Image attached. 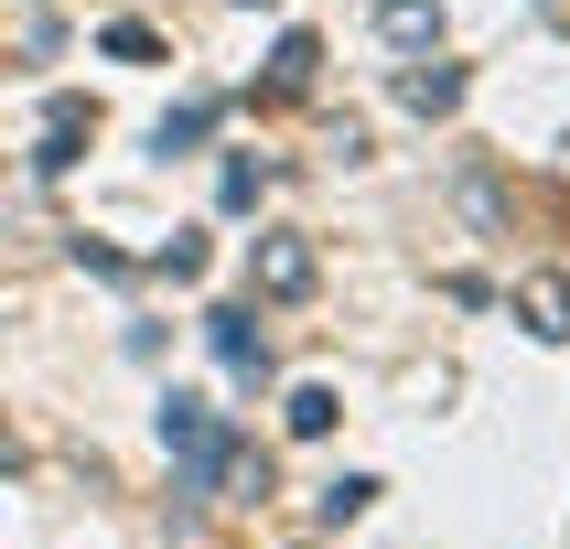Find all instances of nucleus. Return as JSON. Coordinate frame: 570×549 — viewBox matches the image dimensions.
<instances>
[{
  "label": "nucleus",
  "instance_id": "1",
  "mask_svg": "<svg viewBox=\"0 0 570 549\" xmlns=\"http://www.w3.org/2000/svg\"><path fill=\"white\" fill-rule=\"evenodd\" d=\"M323 281V258H313V237H291V226H269L248 248V291L258 302H302V291Z\"/></svg>",
  "mask_w": 570,
  "mask_h": 549
},
{
  "label": "nucleus",
  "instance_id": "2",
  "mask_svg": "<svg viewBox=\"0 0 570 549\" xmlns=\"http://www.w3.org/2000/svg\"><path fill=\"white\" fill-rule=\"evenodd\" d=\"M161 442H173V463L205 484V474H216V452H226V431L205 420V399H161Z\"/></svg>",
  "mask_w": 570,
  "mask_h": 549
},
{
  "label": "nucleus",
  "instance_id": "3",
  "mask_svg": "<svg viewBox=\"0 0 570 549\" xmlns=\"http://www.w3.org/2000/svg\"><path fill=\"white\" fill-rule=\"evenodd\" d=\"M377 32L399 55H431V43H442V0H377Z\"/></svg>",
  "mask_w": 570,
  "mask_h": 549
},
{
  "label": "nucleus",
  "instance_id": "4",
  "mask_svg": "<svg viewBox=\"0 0 570 549\" xmlns=\"http://www.w3.org/2000/svg\"><path fill=\"white\" fill-rule=\"evenodd\" d=\"M517 313H528V334H549V345H560V334H570V281H560V269L517 281Z\"/></svg>",
  "mask_w": 570,
  "mask_h": 549
},
{
  "label": "nucleus",
  "instance_id": "5",
  "mask_svg": "<svg viewBox=\"0 0 570 549\" xmlns=\"http://www.w3.org/2000/svg\"><path fill=\"white\" fill-rule=\"evenodd\" d=\"M205 334H216V355H226V366H258V355H269L258 313H205Z\"/></svg>",
  "mask_w": 570,
  "mask_h": 549
},
{
  "label": "nucleus",
  "instance_id": "6",
  "mask_svg": "<svg viewBox=\"0 0 570 549\" xmlns=\"http://www.w3.org/2000/svg\"><path fill=\"white\" fill-rule=\"evenodd\" d=\"M399 97H410L420 119H442V108H463V76L452 65H420V76H399Z\"/></svg>",
  "mask_w": 570,
  "mask_h": 549
},
{
  "label": "nucleus",
  "instance_id": "7",
  "mask_svg": "<svg viewBox=\"0 0 570 549\" xmlns=\"http://www.w3.org/2000/svg\"><path fill=\"white\" fill-rule=\"evenodd\" d=\"M97 129V108H76V97H55V119H43V161H76V140Z\"/></svg>",
  "mask_w": 570,
  "mask_h": 549
},
{
  "label": "nucleus",
  "instance_id": "8",
  "mask_svg": "<svg viewBox=\"0 0 570 549\" xmlns=\"http://www.w3.org/2000/svg\"><path fill=\"white\" fill-rule=\"evenodd\" d=\"M313 65H323L313 32H281V55H269V87H313Z\"/></svg>",
  "mask_w": 570,
  "mask_h": 549
},
{
  "label": "nucleus",
  "instance_id": "9",
  "mask_svg": "<svg viewBox=\"0 0 570 549\" xmlns=\"http://www.w3.org/2000/svg\"><path fill=\"white\" fill-rule=\"evenodd\" d=\"M377 507V474H345V484H323V528H345V517Z\"/></svg>",
  "mask_w": 570,
  "mask_h": 549
},
{
  "label": "nucleus",
  "instance_id": "10",
  "mask_svg": "<svg viewBox=\"0 0 570 549\" xmlns=\"http://www.w3.org/2000/svg\"><path fill=\"white\" fill-rule=\"evenodd\" d=\"M291 431L323 442V431H334V388H291Z\"/></svg>",
  "mask_w": 570,
  "mask_h": 549
},
{
  "label": "nucleus",
  "instance_id": "11",
  "mask_svg": "<svg viewBox=\"0 0 570 549\" xmlns=\"http://www.w3.org/2000/svg\"><path fill=\"white\" fill-rule=\"evenodd\" d=\"M205 129H216V108H205V97H194V108H173V119H161L151 140H161V151H194V140H205Z\"/></svg>",
  "mask_w": 570,
  "mask_h": 549
},
{
  "label": "nucleus",
  "instance_id": "12",
  "mask_svg": "<svg viewBox=\"0 0 570 549\" xmlns=\"http://www.w3.org/2000/svg\"><path fill=\"white\" fill-rule=\"evenodd\" d=\"M108 55H129V65H151V55H161V32H151V22H108Z\"/></svg>",
  "mask_w": 570,
  "mask_h": 549
},
{
  "label": "nucleus",
  "instance_id": "13",
  "mask_svg": "<svg viewBox=\"0 0 570 549\" xmlns=\"http://www.w3.org/2000/svg\"><path fill=\"white\" fill-rule=\"evenodd\" d=\"M237 11H269V0H237Z\"/></svg>",
  "mask_w": 570,
  "mask_h": 549
}]
</instances>
